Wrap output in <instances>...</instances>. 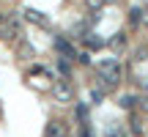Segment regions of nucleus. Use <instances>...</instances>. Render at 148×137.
I'll list each match as a JSON object with an SVG mask.
<instances>
[{
  "label": "nucleus",
  "mask_w": 148,
  "mask_h": 137,
  "mask_svg": "<svg viewBox=\"0 0 148 137\" xmlns=\"http://www.w3.org/2000/svg\"><path fill=\"white\" fill-rule=\"evenodd\" d=\"M55 49H58L63 58H74V47L66 41V38H60V36H55Z\"/></svg>",
  "instance_id": "7"
},
{
  "label": "nucleus",
  "mask_w": 148,
  "mask_h": 137,
  "mask_svg": "<svg viewBox=\"0 0 148 137\" xmlns=\"http://www.w3.org/2000/svg\"><path fill=\"white\" fill-rule=\"evenodd\" d=\"M140 22H143V25H148V5L143 8V19H140Z\"/></svg>",
  "instance_id": "17"
},
{
  "label": "nucleus",
  "mask_w": 148,
  "mask_h": 137,
  "mask_svg": "<svg viewBox=\"0 0 148 137\" xmlns=\"http://www.w3.org/2000/svg\"><path fill=\"white\" fill-rule=\"evenodd\" d=\"M22 14H25L27 22H33V25H38V27H47V16H44L41 11H36V8H25Z\"/></svg>",
  "instance_id": "4"
},
{
  "label": "nucleus",
  "mask_w": 148,
  "mask_h": 137,
  "mask_svg": "<svg viewBox=\"0 0 148 137\" xmlns=\"http://www.w3.org/2000/svg\"><path fill=\"white\" fill-rule=\"evenodd\" d=\"M85 3H88L90 11H99V8H104V5H107V0H85Z\"/></svg>",
  "instance_id": "13"
},
{
  "label": "nucleus",
  "mask_w": 148,
  "mask_h": 137,
  "mask_svg": "<svg viewBox=\"0 0 148 137\" xmlns=\"http://www.w3.org/2000/svg\"><path fill=\"white\" fill-rule=\"evenodd\" d=\"M79 137H90V129H88V121L82 123V134H79Z\"/></svg>",
  "instance_id": "16"
},
{
  "label": "nucleus",
  "mask_w": 148,
  "mask_h": 137,
  "mask_svg": "<svg viewBox=\"0 0 148 137\" xmlns=\"http://www.w3.org/2000/svg\"><path fill=\"white\" fill-rule=\"evenodd\" d=\"M52 99L58 104H69V101H74V88L66 79H58V82H52Z\"/></svg>",
  "instance_id": "2"
},
{
  "label": "nucleus",
  "mask_w": 148,
  "mask_h": 137,
  "mask_svg": "<svg viewBox=\"0 0 148 137\" xmlns=\"http://www.w3.org/2000/svg\"><path fill=\"white\" fill-rule=\"evenodd\" d=\"M0 22H3V14H0Z\"/></svg>",
  "instance_id": "18"
},
{
  "label": "nucleus",
  "mask_w": 148,
  "mask_h": 137,
  "mask_svg": "<svg viewBox=\"0 0 148 137\" xmlns=\"http://www.w3.org/2000/svg\"><path fill=\"white\" fill-rule=\"evenodd\" d=\"M96 71H99V82H101V88H115L118 82H121V74H123V68L121 63H118L115 58H107V60H101L99 66H96Z\"/></svg>",
  "instance_id": "1"
},
{
  "label": "nucleus",
  "mask_w": 148,
  "mask_h": 137,
  "mask_svg": "<svg viewBox=\"0 0 148 137\" xmlns=\"http://www.w3.org/2000/svg\"><path fill=\"white\" fill-rule=\"evenodd\" d=\"M129 123H132V132H134V134H140V132H143V121H140L137 115H132V121H129Z\"/></svg>",
  "instance_id": "14"
},
{
  "label": "nucleus",
  "mask_w": 148,
  "mask_h": 137,
  "mask_svg": "<svg viewBox=\"0 0 148 137\" xmlns=\"http://www.w3.org/2000/svg\"><path fill=\"white\" fill-rule=\"evenodd\" d=\"M85 47L88 49H101L104 47V38L96 36V33H85Z\"/></svg>",
  "instance_id": "8"
},
{
  "label": "nucleus",
  "mask_w": 148,
  "mask_h": 137,
  "mask_svg": "<svg viewBox=\"0 0 148 137\" xmlns=\"http://www.w3.org/2000/svg\"><path fill=\"white\" fill-rule=\"evenodd\" d=\"M90 101H93V104H101V101H104V88H93L90 90Z\"/></svg>",
  "instance_id": "12"
},
{
  "label": "nucleus",
  "mask_w": 148,
  "mask_h": 137,
  "mask_svg": "<svg viewBox=\"0 0 148 137\" xmlns=\"http://www.w3.org/2000/svg\"><path fill=\"white\" fill-rule=\"evenodd\" d=\"M44 137H66V129L60 121H49L47 126H44Z\"/></svg>",
  "instance_id": "5"
},
{
  "label": "nucleus",
  "mask_w": 148,
  "mask_h": 137,
  "mask_svg": "<svg viewBox=\"0 0 148 137\" xmlns=\"http://www.w3.org/2000/svg\"><path fill=\"white\" fill-rule=\"evenodd\" d=\"M74 58H77L82 66H88V63H90V55H88V52H79V55H74Z\"/></svg>",
  "instance_id": "15"
},
{
  "label": "nucleus",
  "mask_w": 148,
  "mask_h": 137,
  "mask_svg": "<svg viewBox=\"0 0 148 137\" xmlns=\"http://www.w3.org/2000/svg\"><path fill=\"white\" fill-rule=\"evenodd\" d=\"M104 47H110L112 52H121V49L126 47V33H115L110 41H104Z\"/></svg>",
  "instance_id": "6"
},
{
  "label": "nucleus",
  "mask_w": 148,
  "mask_h": 137,
  "mask_svg": "<svg viewBox=\"0 0 148 137\" xmlns=\"http://www.w3.org/2000/svg\"><path fill=\"white\" fill-rule=\"evenodd\" d=\"M140 19H143V8L134 5V8L129 11V22H132V25H140Z\"/></svg>",
  "instance_id": "11"
},
{
  "label": "nucleus",
  "mask_w": 148,
  "mask_h": 137,
  "mask_svg": "<svg viewBox=\"0 0 148 137\" xmlns=\"http://www.w3.org/2000/svg\"><path fill=\"white\" fill-rule=\"evenodd\" d=\"M137 96H121V107L123 110H134V104H137Z\"/></svg>",
  "instance_id": "10"
},
{
  "label": "nucleus",
  "mask_w": 148,
  "mask_h": 137,
  "mask_svg": "<svg viewBox=\"0 0 148 137\" xmlns=\"http://www.w3.org/2000/svg\"><path fill=\"white\" fill-rule=\"evenodd\" d=\"M16 52H19V58H33V55H36V49H33V47H30L27 41H19Z\"/></svg>",
  "instance_id": "9"
},
{
  "label": "nucleus",
  "mask_w": 148,
  "mask_h": 137,
  "mask_svg": "<svg viewBox=\"0 0 148 137\" xmlns=\"http://www.w3.org/2000/svg\"><path fill=\"white\" fill-rule=\"evenodd\" d=\"M19 36H22V27H19V22H14V19L0 27V38H3V41H19Z\"/></svg>",
  "instance_id": "3"
}]
</instances>
